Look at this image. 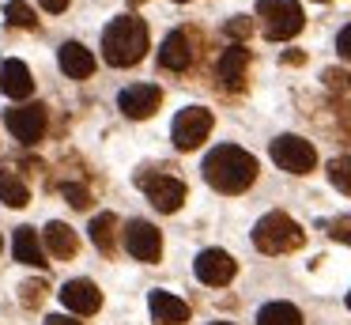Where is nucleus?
Returning a JSON list of instances; mask_svg holds the SVG:
<instances>
[{
	"label": "nucleus",
	"mask_w": 351,
	"mask_h": 325,
	"mask_svg": "<svg viewBox=\"0 0 351 325\" xmlns=\"http://www.w3.org/2000/svg\"><path fill=\"white\" fill-rule=\"evenodd\" d=\"M200 170H204V181L215 193L234 197V193H245L257 181V159L245 148H238V144H219V148L208 151Z\"/></svg>",
	"instance_id": "nucleus-1"
},
{
	"label": "nucleus",
	"mask_w": 351,
	"mask_h": 325,
	"mask_svg": "<svg viewBox=\"0 0 351 325\" xmlns=\"http://www.w3.org/2000/svg\"><path fill=\"white\" fill-rule=\"evenodd\" d=\"M147 42H152V34H147V23L140 15H117L102 30V57L114 68H132L144 60Z\"/></svg>",
	"instance_id": "nucleus-2"
},
{
	"label": "nucleus",
	"mask_w": 351,
	"mask_h": 325,
	"mask_svg": "<svg viewBox=\"0 0 351 325\" xmlns=\"http://www.w3.org/2000/svg\"><path fill=\"white\" fill-rule=\"evenodd\" d=\"M302 242H306V231L287 216V212H268V216H261L257 227H253V246L268 257L295 254Z\"/></svg>",
	"instance_id": "nucleus-3"
},
{
	"label": "nucleus",
	"mask_w": 351,
	"mask_h": 325,
	"mask_svg": "<svg viewBox=\"0 0 351 325\" xmlns=\"http://www.w3.org/2000/svg\"><path fill=\"white\" fill-rule=\"evenodd\" d=\"M257 15L268 42H287L306 27V15L295 0H257Z\"/></svg>",
	"instance_id": "nucleus-4"
},
{
	"label": "nucleus",
	"mask_w": 351,
	"mask_h": 325,
	"mask_svg": "<svg viewBox=\"0 0 351 325\" xmlns=\"http://www.w3.org/2000/svg\"><path fill=\"white\" fill-rule=\"evenodd\" d=\"M215 117L208 106H185V110H178L174 125H170V136H174V148L178 151H197L200 144L208 140V133H212Z\"/></svg>",
	"instance_id": "nucleus-5"
},
{
	"label": "nucleus",
	"mask_w": 351,
	"mask_h": 325,
	"mask_svg": "<svg viewBox=\"0 0 351 325\" xmlns=\"http://www.w3.org/2000/svg\"><path fill=\"white\" fill-rule=\"evenodd\" d=\"M136 186L147 193V201L155 204L159 212H178L185 204V181L174 178V174H162V170H140L136 174Z\"/></svg>",
	"instance_id": "nucleus-6"
},
{
	"label": "nucleus",
	"mask_w": 351,
	"mask_h": 325,
	"mask_svg": "<svg viewBox=\"0 0 351 325\" xmlns=\"http://www.w3.org/2000/svg\"><path fill=\"white\" fill-rule=\"evenodd\" d=\"M272 163L287 174H310L313 166H317V151H313V144L302 140V136L283 133L272 140Z\"/></svg>",
	"instance_id": "nucleus-7"
},
{
	"label": "nucleus",
	"mask_w": 351,
	"mask_h": 325,
	"mask_svg": "<svg viewBox=\"0 0 351 325\" xmlns=\"http://www.w3.org/2000/svg\"><path fill=\"white\" fill-rule=\"evenodd\" d=\"M4 125H8V133L16 136V140H23L27 148H34L49 128V110L42 102H23V106L4 113Z\"/></svg>",
	"instance_id": "nucleus-8"
},
{
	"label": "nucleus",
	"mask_w": 351,
	"mask_h": 325,
	"mask_svg": "<svg viewBox=\"0 0 351 325\" xmlns=\"http://www.w3.org/2000/svg\"><path fill=\"white\" fill-rule=\"evenodd\" d=\"M125 249H129L136 261L159 265V257H162V234H159V227L147 223V219H132V223L125 227Z\"/></svg>",
	"instance_id": "nucleus-9"
},
{
	"label": "nucleus",
	"mask_w": 351,
	"mask_h": 325,
	"mask_svg": "<svg viewBox=\"0 0 351 325\" xmlns=\"http://www.w3.org/2000/svg\"><path fill=\"white\" fill-rule=\"evenodd\" d=\"M193 272H197V280L208 287H227L238 272V261L227 249H200L197 261H193Z\"/></svg>",
	"instance_id": "nucleus-10"
},
{
	"label": "nucleus",
	"mask_w": 351,
	"mask_h": 325,
	"mask_svg": "<svg viewBox=\"0 0 351 325\" xmlns=\"http://www.w3.org/2000/svg\"><path fill=\"white\" fill-rule=\"evenodd\" d=\"M117 106H121L125 117L144 121L162 106V91L155 87V83H132V87H125L121 95H117Z\"/></svg>",
	"instance_id": "nucleus-11"
},
{
	"label": "nucleus",
	"mask_w": 351,
	"mask_h": 325,
	"mask_svg": "<svg viewBox=\"0 0 351 325\" xmlns=\"http://www.w3.org/2000/svg\"><path fill=\"white\" fill-rule=\"evenodd\" d=\"M193 57H197V38H193V30H170L162 49H159V65L170 68V72H185L193 65Z\"/></svg>",
	"instance_id": "nucleus-12"
},
{
	"label": "nucleus",
	"mask_w": 351,
	"mask_h": 325,
	"mask_svg": "<svg viewBox=\"0 0 351 325\" xmlns=\"http://www.w3.org/2000/svg\"><path fill=\"white\" fill-rule=\"evenodd\" d=\"M42 249L53 261H72L80 254V234L69 223H61V219H49L46 231H42Z\"/></svg>",
	"instance_id": "nucleus-13"
},
{
	"label": "nucleus",
	"mask_w": 351,
	"mask_h": 325,
	"mask_svg": "<svg viewBox=\"0 0 351 325\" xmlns=\"http://www.w3.org/2000/svg\"><path fill=\"white\" fill-rule=\"evenodd\" d=\"M245 72H250V49L245 45H227L219 53V65H215V76L227 91H242L245 87Z\"/></svg>",
	"instance_id": "nucleus-14"
},
{
	"label": "nucleus",
	"mask_w": 351,
	"mask_h": 325,
	"mask_svg": "<svg viewBox=\"0 0 351 325\" xmlns=\"http://www.w3.org/2000/svg\"><path fill=\"white\" fill-rule=\"evenodd\" d=\"M61 302L72 310V314L87 317V314H95V310L102 306V291L91 284V280H69V284L61 287Z\"/></svg>",
	"instance_id": "nucleus-15"
},
{
	"label": "nucleus",
	"mask_w": 351,
	"mask_h": 325,
	"mask_svg": "<svg viewBox=\"0 0 351 325\" xmlns=\"http://www.w3.org/2000/svg\"><path fill=\"white\" fill-rule=\"evenodd\" d=\"M0 91L8 98H31V91H34V76H31V68L23 65V60H4L0 65Z\"/></svg>",
	"instance_id": "nucleus-16"
},
{
	"label": "nucleus",
	"mask_w": 351,
	"mask_h": 325,
	"mask_svg": "<svg viewBox=\"0 0 351 325\" xmlns=\"http://www.w3.org/2000/svg\"><path fill=\"white\" fill-rule=\"evenodd\" d=\"M147 306H152V317L159 325H185L189 322V302H182L170 291H152L147 295Z\"/></svg>",
	"instance_id": "nucleus-17"
},
{
	"label": "nucleus",
	"mask_w": 351,
	"mask_h": 325,
	"mask_svg": "<svg viewBox=\"0 0 351 325\" xmlns=\"http://www.w3.org/2000/svg\"><path fill=\"white\" fill-rule=\"evenodd\" d=\"M12 249H16V261L34 265V269H46V249H42V238L34 227H16V238H12Z\"/></svg>",
	"instance_id": "nucleus-18"
},
{
	"label": "nucleus",
	"mask_w": 351,
	"mask_h": 325,
	"mask_svg": "<svg viewBox=\"0 0 351 325\" xmlns=\"http://www.w3.org/2000/svg\"><path fill=\"white\" fill-rule=\"evenodd\" d=\"M61 72L69 76V80H87V76L95 72V57L87 45L80 42H64L61 45Z\"/></svg>",
	"instance_id": "nucleus-19"
},
{
	"label": "nucleus",
	"mask_w": 351,
	"mask_h": 325,
	"mask_svg": "<svg viewBox=\"0 0 351 325\" xmlns=\"http://www.w3.org/2000/svg\"><path fill=\"white\" fill-rule=\"evenodd\" d=\"M0 201L8 204V208H23V204H31L27 178H19L16 166H0Z\"/></svg>",
	"instance_id": "nucleus-20"
},
{
	"label": "nucleus",
	"mask_w": 351,
	"mask_h": 325,
	"mask_svg": "<svg viewBox=\"0 0 351 325\" xmlns=\"http://www.w3.org/2000/svg\"><path fill=\"white\" fill-rule=\"evenodd\" d=\"M87 231H91V242L102 249V254H114L117 249V216L114 212H99Z\"/></svg>",
	"instance_id": "nucleus-21"
},
{
	"label": "nucleus",
	"mask_w": 351,
	"mask_h": 325,
	"mask_svg": "<svg viewBox=\"0 0 351 325\" xmlns=\"http://www.w3.org/2000/svg\"><path fill=\"white\" fill-rule=\"evenodd\" d=\"M257 325H302V310L291 302H268L257 310Z\"/></svg>",
	"instance_id": "nucleus-22"
},
{
	"label": "nucleus",
	"mask_w": 351,
	"mask_h": 325,
	"mask_svg": "<svg viewBox=\"0 0 351 325\" xmlns=\"http://www.w3.org/2000/svg\"><path fill=\"white\" fill-rule=\"evenodd\" d=\"M4 19H8L12 27H19V30L38 27V15H34V8L27 4V0H8V4H4Z\"/></svg>",
	"instance_id": "nucleus-23"
},
{
	"label": "nucleus",
	"mask_w": 351,
	"mask_h": 325,
	"mask_svg": "<svg viewBox=\"0 0 351 325\" xmlns=\"http://www.w3.org/2000/svg\"><path fill=\"white\" fill-rule=\"evenodd\" d=\"M328 181H332L340 193L351 197V155H340V159L328 163Z\"/></svg>",
	"instance_id": "nucleus-24"
},
{
	"label": "nucleus",
	"mask_w": 351,
	"mask_h": 325,
	"mask_svg": "<svg viewBox=\"0 0 351 325\" xmlns=\"http://www.w3.org/2000/svg\"><path fill=\"white\" fill-rule=\"evenodd\" d=\"M57 189L64 193V201H69L72 208H91V204H95L91 186H76V181H57Z\"/></svg>",
	"instance_id": "nucleus-25"
},
{
	"label": "nucleus",
	"mask_w": 351,
	"mask_h": 325,
	"mask_svg": "<svg viewBox=\"0 0 351 325\" xmlns=\"http://www.w3.org/2000/svg\"><path fill=\"white\" fill-rule=\"evenodd\" d=\"M46 295H49V284H46V280H27V284L19 287V299H23L27 310H38L42 302H46Z\"/></svg>",
	"instance_id": "nucleus-26"
},
{
	"label": "nucleus",
	"mask_w": 351,
	"mask_h": 325,
	"mask_svg": "<svg viewBox=\"0 0 351 325\" xmlns=\"http://www.w3.org/2000/svg\"><path fill=\"white\" fill-rule=\"evenodd\" d=\"M328 238L343 242V246H351V216H336L332 223H328Z\"/></svg>",
	"instance_id": "nucleus-27"
},
{
	"label": "nucleus",
	"mask_w": 351,
	"mask_h": 325,
	"mask_svg": "<svg viewBox=\"0 0 351 325\" xmlns=\"http://www.w3.org/2000/svg\"><path fill=\"white\" fill-rule=\"evenodd\" d=\"M250 30H253L250 15H234V19H227V34L238 38V45H242V38H250Z\"/></svg>",
	"instance_id": "nucleus-28"
},
{
	"label": "nucleus",
	"mask_w": 351,
	"mask_h": 325,
	"mask_svg": "<svg viewBox=\"0 0 351 325\" xmlns=\"http://www.w3.org/2000/svg\"><path fill=\"white\" fill-rule=\"evenodd\" d=\"M336 49H340L343 60H351V23L340 30V38H336Z\"/></svg>",
	"instance_id": "nucleus-29"
},
{
	"label": "nucleus",
	"mask_w": 351,
	"mask_h": 325,
	"mask_svg": "<svg viewBox=\"0 0 351 325\" xmlns=\"http://www.w3.org/2000/svg\"><path fill=\"white\" fill-rule=\"evenodd\" d=\"M46 325H84V322H76L72 314H49V317H46Z\"/></svg>",
	"instance_id": "nucleus-30"
},
{
	"label": "nucleus",
	"mask_w": 351,
	"mask_h": 325,
	"mask_svg": "<svg viewBox=\"0 0 351 325\" xmlns=\"http://www.w3.org/2000/svg\"><path fill=\"white\" fill-rule=\"evenodd\" d=\"M38 4L46 8V12H53V15H57V12H64V8H69V0H38Z\"/></svg>",
	"instance_id": "nucleus-31"
},
{
	"label": "nucleus",
	"mask_w": 351,
	"mask_h": 325,
	"mask_svg": "<svg viewBox=\"0 0 351 325\" xmlns=\"http://www.w3.org/2000/svg\"><path fill=\"white\" fill-rule=\"evenodd\" d=\"M212 325H234V322H212Z\"/></svg>",
	"instance_id": "nucleus-32"
},
{
	"label": "nucleus",
	"mask_w": 351,
	"mask_h": 325,
	"mask_svg": "<svg viewBox=\"0 0 351 325\" xmlns=\"http://www.w3.org/2000/svg\"><path fill=\"white\" fill-rule=\"evenodd\" d=\"M129 4H147V0H129Z\"/></svg>",
	"instance_id": "nucleus-33"
},
{
	"label": "nucleus",
	"mask_w": 351,
	"mask_h": 325,
	"mask_svg": "<svg viewBox=\"0 0 351 325\" xmlns=\"http://www.w3.org/2000/svg\"><path fill=\"white\" fill-rule=\"evenodd\" d=\"M348 310H351V291H348Z\"/></svg>",
	"instance_id": "nucleus-34"
},
{
	"label": "nucleus",
	"mask_w": 351,
	"mask_h": 325,
	"mask_svg": "<svg viewBox=\"0 0 351 325\" xmlns=\"http://www.w3.org/2000/svg\"><path fill=\"white\" fill-rule=\"evenodd\" d=\"M174 4H185V0H174Z\"/></svg>",
	"instance_id": "nucleus-35"
},
{
	"label": "nucleus",
	"mask_w": 351,
	"mask_h": 325,
	"mask_svg": "<svg viewBox=\"0 0 351 325\" xmlns=\"http://www.w3.org/2000/svg\"><path fill=\"white\" fill-rule=\"evenodd\" d=\"M348 87H351V76H348Z\"/></svg>",
	"instance_id": "nucleus-36"
}]
</instances>
